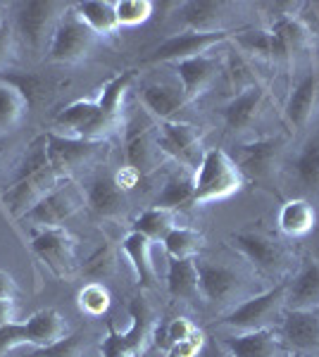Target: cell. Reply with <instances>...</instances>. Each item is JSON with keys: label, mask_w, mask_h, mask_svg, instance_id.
I'll list each match as a JSON object with an SVG mask.
<instances>
[{"label": "cell", "mask_w": 319, "mask_h": 357, "mask_svg": "<svg viewBox=\"0 0 319 357\" xmlns=\"http://www.w3.org/2000/svg\"><path fill=\"white\" fill-rule=\"evenodd\" d=\"M243 188L236 160L222 148H207L193 174V205H210L231 198Z\"/></svg>", "instance_id": "cell-1"}, {"label": "cell", "mask_w": 319, "mask_h": 357, "mask_svg": "<svg viewBox=\"0 0 319 357\" xmlns=\"http://www.w3.org/2000/svg\"><path fill=\"white\" fill-rule=\"evenodd\" d=\"M69 8L72 5L55 3V0H29V3L17 5L13 29L29 53H48L55 29Z\"/></svg>", "instance_id": "cell-2"}, {"label": "cell", "mask_w": 319, "mask_h": 357, "mask_svg": "<svg viewBox=\"0 0 319 357\" xmlns=\"http://www.w3.org/2000/svg\"><path fill=\"white\" fill-rule=\"evenodd\" d=\"M110 141H91V138L62 136V134H45V151L48 162L60 178H72L84 167H94L107 153Z\"/></svg>", "instance_id": "cell-3"}, {"label": "cell", "mask_w": 319, "mask_h": 357, "mask_svg": "<svg viewBox=\"0 0 319 357\" xmlns=\"http://www.w3.org/2000/svg\"><path fill=\"white\" fill-rule=\"evenodd\" d=\"M283 307H286V284H279L274 289L260 293V296L246 298L243 303H239L222 319V326L236 333L272 329L283 317Z\"/></svg>", "instance_id": "cell-4"}, {"label": "cell", "mask_w": 319, "mask_h": 357, "mask_svg": "<svg viewBox=\"0 0 319 357\" xmlns=\"http://www.w3.org/2000/svg\"><path fill=\"white\" fill-rule=\"evenodd\" d=\"M129 314L131 326L124 333H119L112 324L107 326V336L101 343L103 357H138L146 350L155 333V317L143 298H136L129 305Z\"/></svg>", "instance_id": "cell-5"}, {"label": "cell", "mask_w": 319, "mask_h": 357, "mask_svg": "<svg viewBox=\"0 0 319 357\" xmlns=\"http://www.w3.org/2000/svg\"><path fill=\"white\" fill-rule=\"evenodd\" d=\"M31 248L57 279H72L77 274V238L67 229H34Z\"/></svg>", "instance_id": "cell-6"}, {"label": "cell", "mask_w": 319, "mask_h": 357, "mask_svg": "<svg viewBox=\"0 0 319 357\" xmlns=\"http://www.w3.org/2000/svg\"><path fill=\"white\" fill-rule=\"evenodd\" d=\"M96 43L98 36L79 20L74 8H69L53 33V41H50L48 48V60L57 62V65H77V62L86 60L91 55Z\"/></svg>", "instance_id": "cell-7"}, {"label": "cell", "mask_w": 319, "mask_h": 357, "mask_svg": "<svg viewBox=\"0 0 319 357\" xmlns=\"http://www.w3.org/2000/svg\"><path fill=\"white\" fill-rule=\"evenodd\" d=\"M84 205H86V195L81 193V188L72 178H65V181H60V186H55L22 220L31 224L34 229H57L67 220H72Z\"/></svg>", "instance_id": "cell-8"}, {"label": "cell", "mask_w": 319, "mask_h": 357, "mask_svg": "<svg viewBox=\"0 0 319 357\" xmlns=\"http://www.w3.org/2000/svg\"><path fill=\"white\" fill-rule=\"evenodd\" d=\"M198 279H200V301H205L212 307H226L234 305L241 298L246 281L234 267L214 260H198Z\"/></svg>", "instance_id": "cell-9"}, {"label": "cell", "mask_w": 319, "mask_h": 357, "mask_svg": "<svg viewBox=\"0 0 319 357\" xmlns=\"http://www.w3.org/2000/svg\"><path fill=\"white\" fill-rule=\"evenodd\" d=\"M231 31H212V33H200V31H184L177 36L167 38L165 43L158 45L153 53L148 55L150 65H177V62L191 60V57L207 55L212 48L222 45L224 41H229Z\"/></svg>", "instance_id": "cell-10"}, {"label": "cell", "mask_w": 319, "mask_h": 357, "mask_svg": "<svg viewBox=\"0 0 319 357\" xmlns=\"http://www.w3.org/2000/svg\"><path fill=\"white\" fill-rule=\"evenodd\" d=\"M60 181H65V178H60L55 174L53 167H48V169L38 172V174H31L27 178L15 181L8 191L0 193V205H3L5 210H8V215H13L15 220H22V217H24L27 212H31L55 186H60Z\"/></svg>", "instance_id": "cell-11"}, {"label": "cell", "mask_w": 319, "mask_h": 357, "mask_svg": "<svg viewBox=\"0 0 319 357\" xmlns=\"http://www.w3.org/2000/svg\"><path fill=\"white\" fill-rule=\"evenodd\" d=\"M158 143L165 155H172L184 167H195L198 169L202 155V131L200 126L188 122H162L158 129Z\"/></svg>", "instance_id": "cell-12"}, {"label": "cell", "mask_w": 319, "mask_h": 357, "mask_svg": "<svg viewBox=\"0 0 319 357\" xmlns=\"http://www.w3.org/2000/svg\"><path fill=\"white\" fill-rule=\"evenodd\" d=\"M174 72H177V79H179V84H181L186 100L195 102L200 96H205L207 91L212 89L214 82H217L219 72H222V62L207 53V55H198V57H191V60L177 62Z\"/></svg>", "instance_id": "cell-13"}, {"label": "cell", "mask_w": 319, "mask_h": 357, "mask_svg": "<svg viewBox=\"0 0 319 357\" xmlns=\"http://www.w3.org/2000/svg\"><path fill=\"white\" fill-rule=\"evenodd\" d=\"M229 357H291L286 343L274 329L236 333L222 341Z\"/></svg>", "instance_id": "cell-14"}, {"label": "cell", "mask_w": 319, "mask_h": 357, "mask_svg": "<svg viewBox=\"0 0 319 357\" xmlns=\"http://www.w3.org/2000/svg\"><path fill=\"white\" fill-rule=\"evenodd\" d=\"M231 243L239 248L241 255L262 274H279L283 269V252L281 248L269 241L262 234L255 231H241L231 236Z\"/></svg>", "instance_id": "cell-15"}, {"label": "cell", "mask_w": 319, "mask_h": 357, "mask_svg": "<svg viewBox=\"0 0 319 357\" xmlns=\"http://www.w3.org/2000/svg\"><path fill=\"white\" fill-rule=\"evenodd\" d=\"M86 205L91 212L103 220H119L126 210H129V200H126V191L117 183V178L110 174L96 176L89 183L86 191Z\"/></svg>", "instance_id": "cell-16"}, {"label": "cell", "mask_w": 319, "mask_h": 357, "mask_svg": "<svg viewBox=\"0 0 319 357\" xmlns=\"http://www.w3.org/2000/svg\"><path fill=\"white\" fill-rule=\"evenodd\" d=\"M281 341L293 350H319L317 310H286L281 317Z\"/></svg>", "instance_id": "cell-17"}, {"label": "cell", "mask_w": 319, "mask_h": 357, "mask_svg": "<svg viewBox=\"0 0 319 357\" xmlns=\"http://www.w3.org/2000/svg\"><path fill=\"white\" fill-rule=\"evenodd\" d=\"M279 148H281V141L279 138H260V141H253V143H241L239 146V158L236 165H239L243 178L246 174L251 178H269L272 172H274V165H276V158H279Z\"/></svg>", "instance_id": "cell-18"}, {"label": "cell", "mask_w": 319, "mask_h": 357, "mask_svg": "<svg viewBox=\"0 0 319 357\" xmlns=\"http://www.w3.org/2000/svg\"><path fill=\"white\" fill-rule=\"evenodd\" d=\"M267 102V91L265 86L251 84L246 89H241L239 96H234L224 105V124L231 131H246L255 124V119L260 117V112L265 110Z\"/></svg>", "instance_id": "cell-19"}, {"label": "cell", "mask_w": 319, "mask_h": 357, "mask_svg": "<svg viewBox=\"0 0 319 357\" xmlns=\"http://www.w3.org/2000/svg\"><path fill=\"white\" fill-rule=\"evenodd\" d=\"M141 102L146 105V110L153 117L162 119V122H174V117L186 105H191L186 96H184L181 84H170V82L148 84L141 91Z\"/></svg>", "instance_id": "cell-20"}, {"label": "cell", "mask_w": 319, "mask_h": 357, "mask_svg": "<svg viewBox=\"0 0 319 357\" xmlns=\"http://www.w3.org/2000/svg\"><path fill=\"white\" fill-rule=\"evenodd\" d=\"M234 5L229 3H212V0H193V3L181 5L184 24L188 31L212 33V31H229L226 22H229V13Z\"/></svg>", "instance_id": "cell-21"}, {"label": "cell", "mask_w": 319, "mask_h": 357, "mask_svg": "<svg viewBox=\"0 0 319 357\" xmlns=\"http://www.w3.org/2000/svg\"><path fill=\"white\" fill-rule=\"evenodd\" d=\"M121 250H124L126 260L131 262L138 284H143L146 289H155L158 286V269L153 262V241L138 231H131L121 241Z\"/></svg>", "instance_id": "cell-22"}, {"label": "cell", "mask_w": 319, "mask_h": 357, "mask_svg": "<svg viewBox=\"0 0 319 357\" xmlns=\"http://www.w3.org/2000/svg\"><path fill=\"white\" fill-rule=\"evenodd\" d=\"M288 310H317L319 307V260H307L291 284H286Z\"/></svg>", "instance_id": "cell-23"}, {"label": "cell", "mask_w": 319, "mask_h": 357, "mask_svg": "<svg viewBox=\"0 0 319 357\" xmlns=\"http://www.w3.org/2000/svg\"><path fill=\"white\" fill-rule=\"evenodd\" d=\"M317 96H319V79L315 72L305 74L293 89V93L286 100V119L288 124L295 129H303L310 124L312 114L317 107Z\"/></svg>", "instance_id": "cell-24"}, {"label": "cell", "mask_w": 319, "mask_h": 357, "mask_svg": "<svg viewBox=\"0 0 319 357\" xmlns=\"http://www.w3.org/2000/svg\"><path fill=\"white\" fill-rule=\"evenodd\" d=\"M72 8L96 36L117 33V0H84V3H74Z\"/></svg>", "instance_id": "cell-25"}, {"label": "cell", "mask_w": 319, "mask_h": 357, "mask_svg": "<svg viewBox=\"0 0 319 357\" xmlns=\"http://www.w3.org/2000/svg\"><path fill=\"white\" fill-rule=\"evenodd\" d=\"M162 155L165 153L160 151L158 134L146 131V129L143 131L138 129L129 134V141H126V162H129L131 169H136L138 174L153 172L155 167L160 165Z\"/></svg>", "instance_id": "cell-26"}, {"label": "cell", "mask_w": 319, "mask_h": 357, "mask_svg": "<svg viewBox=\"0 0 319 357\" xmlns=\"http://www.w3.org/2000/svg\"><path fill=\"white\" fill-rule=\"evenodd\" d=\"M29 98L13 79H0V134L15 131L29 112Z\"/></svg>", "instance_id": "cell-27"}, {"label": "cell", "mask_w": 319, "mask_h": 357, "mask_svg": "<svg viewBox=\"0 0 319 357\" xmlns=\"http://www.w3.org/2000/svg\"><path fill=\"white\" fill-rule=\"evenodd\" d=\"M269 31L279 38V43H281L286 57L300 55V53H305V50L312 48L310 29H307L305 22L300 20V17H295V15H281L279 20L272 22Z\"/></svg>", "instance_id": "cell-28"}, {"label": "cell", "mask_w": 319, "mask_h": 357, "mask_svg": "<svg viewBox=\"0 0 319 357\" xmlns=\"http://www.w3.org/2000/svg\"><path fill=\"white\" fill-rule=\"evenodd\" d=\"M27 329H29V336H31L34 348H45V345H53L67 336V321L57 310L45 307L29 317Z\"/></svg>", "instance_id": "cell-29"}, {"label": "cell", "mask_w": 319, "mask_h": 357, "mask_svg": "<svg viewBox=\"0 0 319 357\" xmlns=\"http://www.w3.org/2000/svg\"><path fill=\"white\" fill-rule=\"evenodd\" d=\"M167 291L179 301H200V279L195 260H172L167 269Z\"/></svg>", "instance_id": "cell-30"}, {"label": "cell", "mask_w": 319, "mask_h": 357, "mask_svg": "<svg viewBox=\"0 0 319 357\" xmlns=\"http://www.w3.org/2000/svg\"><path fill=\"white\" fill-rule=\"evenodd\" d=\"M133 79H136V74H133L131 69H126V72L117 74L114 79H110V82L101 89L98 98H96L101 112L105 114V117L114 126L121 124V107H124V96H126V91L131 89Z\"/></svg>", "instance_id": "cell-31"}, {"label": "cell", "mask_w": 319, "mask_h": 357, "mask_svg": "<svg viewBox=\"0 0 319 357\" xmlns=\"http://www.w3.org/2000/svg\"><path fill=\"white\" fill-rule=\"evenodd\" d=\"M315 222H317L315 207L303 198L288 200L279 210V229L286 236H293V238L310 234L315 229Z\"/></svg>", "instance_id": "cell-32"}, {"label": "cell", "mask_w": 319, "mask_h": 357, "mask_svg": "<svg viewBox=\"0 0 319 357\" xmlns=\"http://www.w3.org/2000/svg\"><path fill=\"white\" fill-rule=\"evenodd\" d=\"M170 260H195L198 252L205 248V236L188 227H174L167 238L162 241Z\"/></svg>", "instance_id": "cell-33"}, {"label": "cell", "mask_w": 319, "mask_h": 357, "mask_svg": "<svg viewBox=\"0 0 319 357\" xmlns=\"http://www.w3.org/2000/svg\"><path fill=\"white\" fill-rule=\"evenodd\" d=\"M174 227H177V212L155 205L143 212V215H138L136 222H133V231L148 236L153 243L155 241H165Z\"/></svg>", "instance_id": "cell-34"}, {"label": "cell", "mask_w": 319, "mask_h": 357, "mask_svg": "<svg viewBox=\"0 0 319 357\" xmlns=\"http://www.w3.org/2000/svg\"><path fill=\"white\" fill-rule=\"evenodd\" d=\"M184 205H193V174L179 172V174H172L165 181V188L155 200V207L177 212Z\"/></svg>", "instance_id": "cell-35"}, {"label": "cell", "mask_w": 319, "mask_h": 357, "mask_svg": "<svg viewBox=\"0 0 319 357\" xmlns=\"http://www.w3.org/2000/svg\"><path fill=\"white\" fill-rule=\"evenodd\" d=\"M239 43L248 50V53L265 57V60H274V62L288 60L286 53H283V48H281V43H279V38H276L269 29H267V31L243 33V36H239Z\"/></svg>", "instance_id": "cell-36"}, {"label": "cell", "mask_w": 319, "mask_h": 357, "mask_svg": "<svg viewBox=\"0 0 319 357\" xmlns=\"http://www.w3.org/2000/svg\"><path fill=\"white\" fill-rule=\"evenodd\" d=\"M295 174H298L300 183L310 191L319 188V138L305 143V148L295 158Z\"/></svg>", "instance_id": "cell-37"}, {"label": "cell", "mask_w": 319, "mask_h": 357, "mask_svg": "<svg viewBox=\"0 0 319 357\" xmlns=\"http://www.w3.org/2000/svg\"><path fill=\"white\" fill-rule=\"evenodd\" d=\"M114 272H117V250L110 243L96 248V252L84 264V274L94 279L96 284H101L103 279H110Z\"/></svg>", "instance_id": "cell-38"}, {"label": "cell", "mask_w": 319, "mask_h": 357, "mask_svg": "<svg viewBox=\"0 0 319 357\" xmlns=\"http://www.w3.org/2000/svg\"><path fill=\"white\" fill-rule=\"evenodd\" d=\"M77 305H79V310L84 314L103 317L110 310V305H112V298H110V291L105 289V286L91 281V284H86L84 289L79 291Z\"/></svg>", "instance_id": "cell-39"}, {"label": "cell", "mask_w": 319, "mask_h": 357, "mask_svg": "<svg viewBox=\"0 0 319 357\" xmlns=\"http://www.w3.org/2000/svg\"><path fill=\"white\" fill-rule=\"evenodd\" d=\"M198 331V326L193 324L191 319H186V317H177V319H172L170 324H165L162 329L158 331V326H155V343H158V348L162 350H170L172 345L186 341V338H191L193 333Z\"/></svg>", "instance_id": "cell-40"}, {"label": "cell", "mask_w": 319, "mask_h": 357, "mask_svg": "<svg viewBox=\"0 0 319 357\" xmlns=\"http://www.w3.org/2000/svg\"><path fill=\"white\" fill-rule=\"evenodd\" d=\"M48 167L50 162H48V151H45V136H38L36 141L29 143L24 158H22V162H20V169H17L15 181L27 178L31 174H38V172L48 169Z\"/></svg>", "instance_id": "cell-41"}, {"label": "cell", "mask_w": 319, "mask_h": 357, "mask_svg": "<svg viewBox=\"0 0 319 357\" xmlns=\"http://www.w3.org/2000/svg\"><path fill=\"white\" fill-rule=\"evenodd\" d=\"M153 0H117V22L119 26H138L153 17Z\"/></svg>", "instance_id": "cell-42"}, {"label": "cell", "mask_w": 319, "mask_h": 357, "mask_svg": "<svg viewBox=\"0 0 319 357\" xmlns=\"http://www.w3.org/2000/svg\"><path fill=\"white\" fill-rule=\"evenodd\" d=\"M86 350V338L81 333H72L65 336L62 341L53 345H45V348H36L29 357H84Z\"/></svg>", "instance_id": "cell-43"}, {"label": "cell", "mask_w": 319, "mask_h": 357, "mask_svg": "<svg viewBox=\"0 0 319 357\" xmlns=\"http://www.w3.org/2000/svg\"><path fill=\"white\" fill-rule=\"evenodd\" d=\"M20 345H31L27 321H13V324H8V326H0V357L13 353Z\"/></svg>", "instance_id": "cell-44"}, {"label": "cell", "mask_w": 319, "mask_h": 357, "mask_svg": "<svg viewBox=\"0 0 319 357\" xmlns=\"http://www.w3.org/2000/svg\"><path fill=\"white\" fill-rule=\"evenodd\" d=\"M17 62V33L10 24L0 29V69H8Z\"/></svg>", "instance_id": "cell-45"}, {"label": "cell", "mask_w": 319, "mask_h": 357, "mask_svg": "<svg viewBox=\"0 0 319 357\" xmlns=\"http://www.w3.org/2000/svg\"><path fill=\"white\" fill-rule=\"evenodd\" d=\"M202 345H205V336H202V331H195L193 336L186 338V341L172 345V348L167 350V355L170 357H198Z\"/></svg>", "instance_id": "cell-46"}, {"label": "cell", "mask_w": 319, "mask_h": 357, "mask_svg": "<svg viewBox=\"0 0 319 357\" xmlns=\"http://www.w3.org/2000/svg\"><path fill=\"white\" fill-rule=\"evenodd\" d=\"M15 148H17V141L15 136H8V134H0V169L13 160L15 155Z\"/></svg>", "instance_id": "cell-47"}, {"label": "cell", "mask_w": 319, "mask_h": 357, "mask_svg": "<svg viewBox=\"0 0 319 357\" xmlns=\"http://www.w3.org/2000/svg\"><path fill=\"white\" fill-rule=\"evenodd\" d=\"M15 301L13 298H0V326H8L15 321Z\"/></svg>", "instance_id": "cell-48"}, {"label": "cell", "mask_w": 319, "mask_h": 357, "mask_svg": "<svg viewBox=\"0 0 319 357\" xmlns=\"http://www.w3.org/2000/svg\"><path fill=\"white\" fill-rule=\"evenodd\" d=\"M17 293L15 279L8 272H0V298H13Z\"/></svg>", "instance_id": "cell-49"}, {"label": "cell", "mask_w": 319, "mask_h": 357, "mask_svg": "<svg viewBox=\"0 0 319 357\" xmlns=\"http://www.w3.org/2000/svg\"><path fill=\"white\" fill-rule=\"evenodd\" d=\"M207 357H229V355H226L224 350H217V348H214V350H210V353H207Z\"/></svg>", "instance_id": "cell-50"}, {"label": "cell", "mask_w": 319, "mask_h": 357, "mask_svg": "<svg viewBox=\"0 0 319 357\" xmlns=\"http://www.w3.org/2000/svg\"><path fill=\"white\" fill-rule=\"evenodd\" d=\"M5 24H8V22H5V5L0 3V29H3Z\"/></svg>", "instance_id": "cell-51"}, {"label": "cell", "mask_w": 319, "mask_h": 357, "mask_svg": "<svg viewBox=\"0 0 319 357\" xmlns=\"http://www.w3.org/2000/svg\"><path fill=\"white\" fill-rule=\"evenodd\" d=\"M312 8H315V13H317V17H319V0H317V3H312Z\"/></svg>", "instance_id": "cell-52"}]
</instances>
